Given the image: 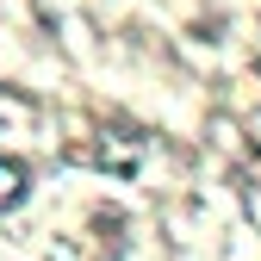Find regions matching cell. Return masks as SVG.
Here are the masks:
<instances>
[{
  "mask_svg": "<svg viewBox=\"0 0 261 261\" xmlns=\"http://www.w3.org/2000/svg\"><path fill=\"white\" fill-rule=\"evenodd\" d=\"M19 193H25V168H19V162H0V212H7Z\"/></svg>",
  "mask_w": 261,
  "mask_h": 261,
  "instance_id": "1",
  "label": "cell"
}]
</instances>
